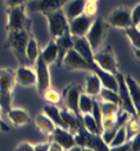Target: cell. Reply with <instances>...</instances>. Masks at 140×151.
<instances>
[{
    "mask_svg": "<svg viewBox=\"0 0 140 151\" xmlns=\"http://www.w3.org/2000/svg\"><path fill=\"white\" fill-rule=\"evenodd\" d=\"M42 15L46 17L48 23V31L51 40H56L64 34L70 33L69 31V19L64 14L63 9H57L54 12H48Z\"/></svg>",
    "mask_w": 140,
    "mask_h": 151,
    "instance_id": "cell-3",
    "label": "cell"
},
{
    "mask_svg": "<svg viewBox=\"0 0 140 151\" xmlns=\"http://www.w3.org/2000/svg\"><path fill=\"white\" fill-rule=\"evenodd\" d=\"M93 18L88 17L84 14L75 17L74 19H72L69 22V31L72 37L75 38H82L86 37L87 32L89 31L91 24H92Z\"/></svg>",
    "mask_w": 140,
    "mask_h": 151,
    "instance_id": "cell-12",
    "label": "cell"
},
{
    "mask_svg": "<svg viewBox=\"0 0 140 151\" xmlns=\"http://www.w3.org/2000/svg\"><path fill=\"white\" fill-rule=\"evenodd\" d=\"M106 23L108 24V26L121 29V30H124L126 27L131 26L130 9L124 6L113 9V12L108 15Z\"/></svg>",
    "mask_w": 140,
    "mask_h": 151,
    "instance_id": "cell-9",
    "label": "cell"
},
{
    "mask_svg": "<svg viewBox=\"0 0 140 151\" xmlns=\"http://www.w3.org/2000/svg\"><path fill=\"white\" fill-rule=\"evenodd\" d=\"M97 12H98L97 2H95V1H87L86 5H84V9H83V14L88 16V17L95 18L96 15H97Z\"/></svg>",
    "mask_w": 140,
    "mask_h": 151,
    "instance_id": "cell-38",
    "label": "cell"
},
{
    "mask_svg": "<svg viewBox=\"0 0 140 151\" xmlns=\"http://www.w3.org/2000/svg\"><path fill=\"white\" fill-rule=\"evenodd\" d=\"M39 42L32 34H30L26 47H25V57H26V60H27V65H34V63L39 58Z\"/></svg>",
    "mask_w": 140,
    "mask_h": 151,
    "instance_id": "cell-23",
    "label": "cell"
},
{
    "mask_svg": "<svg viewBox=\"0 0 140 151\" xmlns=\"http://www.w3.org/2000/svg\"><path fill=\"white\" fill-rule=\"evenodd\" d=\"M7 117L16 127H21L30 123V115L23 108H12L7 114Z\"/></svg>",
    "mask_w": 140,
    "mask_h": 151,
    "instance_id": "cell-21",
    "label": "cell"
},
{
    "mask_svg": "<svg viewBox=\"0 0 140 151\" xmlns=\"http://www.w3.org/2000/svg\"><path fill=\"white\" fill-rule=\"evenodd\" d=\"M93 63L100 67L101 69L108 72L110 74L118 73V64L116 60V56L110 45H106L105 48L99 49L97 52L93 53Z\"/></svg>",
    "mask_w": 140,
    "mask_h": 151,
    "instance_id": "cell-5",
    "label": "cell"
},
{
    "mask_svg": "<svg viewBox=\"0 0 140 151\" xmlns=\"http://www.w3.org/2000/svg\"><path fill=\"white\" fill-rule=\"evenodd\" d=\"M86 2L87 0H69L64 5V7L62 9L66 16V18L69 19V22L83 14Z\"/></svg>",
    "mask_w": 140,
    "mask_h": 151,
    "instance_id": "cell-18",
    "label": "cell"
},
{
    "mask_svg": "<svg viewBox=\"0 0 140 151\" xmlns=\"http://www.w3.org/2000/svg\"><path fill=\"white\" fill-rule=\"evenodd\" d=\"M40 58L46 63L47 65H51L57 61L58 57V50H57V45L54 40L50 39V41L48 42V45L40 51Z\"/></svg>",
    "mask_w": 140,
    "mask_h": 151,
    "instance_id": "cell-27",
    "label": "cell"
},
{
    "mask_svg": "<svg viewBox=\"0 0 140 151\" xmlns=\"http://www.w3.org/2000/svg\"><path fill=\"white\" fill-rule=\"evenodd\" d=\"M139 50L140 49H133V52H134V56H136V58L139 60Z\"/></svg>",
    "mask_w": 140,
    "mask_h": 151,
    "instance_id": "cell-48",
    "label": "cell"
},
{
    "mask_svg": "<svg viewBox=\"0 0 140 151\" xmlns=\"http://www.w3.org/2000/svg\"><path fill=\"white\" fill-rule=\"evenodd\" d=\"M42 113L46 114L47 116L50 118V121L55 124V126L61 127V129H65L69 131L67 126L65 125V123L63 121L62 116H61V109L56 105H51V104H47L42 107Z\"/></svg>",
    "mask_w": 140,
    "mask_h": 151,
    "instance_id": "cell-22",
    "label": "cell"
},
{
    "mask_svg": "<svg viewBox=\"0 0 140 151\" xmlns=\"http://www.w3.org/2000/svg\"><path fill=\"white\" fill-rule=\"evenodd\" d=\"M124 34L131 42L133 49H140V30L139 26H129L124 29Z\"/></svg>",
    "mask_w": 140,
    "mask_h": 151,
    "instance_id": "cell-30",
    "label": "cell"
},
{
    "mask_svg": "<svg viewBox=\"0 0 140 151\" xmlns=\"http://www.w3.org/2000/svg\"><path fill=\"white\" fill-rule=\"evenodd\" d=\"M82 151H95L92 149V148H87V147H84V148H82Z\"/></svg>",
    "mask_w": 140,
    "mask_h": 151,
    "instance_id": "cell-49",
    "label": "cell"
},
{
    "mask_svg": "<svg viewBox=\"0 0 140 151\" xmlns=\"http://www.w3.org/2000/svg\"><path fill=\"white\" fill-rule=\"evenodd\" d=\"M0 122H4V119L1 118V115H0Z\"/></svg>",
    "mask_w": 140,
    "mask_h": 151,
    "instance_id": "cell-51",
    "label": "cell"
},
{
    "mask_svg": "<svg viewBox=\"0 0 140 151\" xmlns=\"http://www.w3.org/2000/svg\"><path fill=\"white\" fill-rule=\"evenodd\" d=\"M131 26H139L140 23V4L138 2L132 9H130Z\"/></svg>",
    "mask_w": 140,
    "mask_h": 151,
    "instance_id": "cell-39",
    "label": "cell"
},
{
    "mask_svg": "<svg viewBox=\"0 0 140 151\" xmlns=\"http://www.w3.org/2000/svg\"><path fill=\"white\" fill-rule=\"evenodd\" d=\"M91 72H93L96 75L98 76L102 88H106V89H109V90L113 91H117V81L114 74H110L108 72L101 69L95 63L91 64Z\"/></svg>",
    "mask_w": 140,
    "mask_h": 151,
    "instance_id": "cell-15",
    "label": "cell"
},
{
    "mask_svg": "<svg viewBox=\"0 0 140 151\" xmlns=\"http://www.w3.org/2000/svg\"><path fill=\"white\" fill-rule=\"evenodd\" d=\"M62 66L67 70H87L91 72V66L87 63L73 48L66 52L64 59L62 61Z\"/></svg>",
    "mask_w": 140,
    "mask_h": 151,
    "instance_id": "cell-10",
    "label": "cell"
},
{
    "mask_svg": "<svg viewBox=\"0 0 140 151\" xmlns=\"http://www.w3.org/2000/svg\"><path fill=\"white\" fill-rule=\"evenodd\" d=\"M81 92H82L81 85H79V84H71V85H69L64 90L62 94V97L65 98L66 108L70 109L71 111H73L80 118H82V115L79 111V97H80Z\"/></svg>",
    "mask_w": 140,
    "mask_h": 151,
    "instance_id": "cell-11",
    "label": "cell"
},
{
    "mask_svg": "<svg viewBox=\"0 0 140 151\" xmlns=\"http://www.w3.org/2000/svg\"><path fill=\"white\" fill-rule=\"evenodd\" d=\"M35 65V76H37V91L40 96L45 93V91L48 90L51 85V77L49 73V65H47L41 58H38L34 63Z\"/></svg>",
    "mask_w": 140,
    "mask_h": 151,
    "instance_id": "cell-7",
    "label": "cell"
},
{
    "mask_svg": "<svg viewBox=\"0 0 140 151\" xmlns=\"http://www.w3.org/2000/svg\"><path fill=\"white\" fill-rule=\"evenodd\" d=\"M128 141V136H126V129H125V125L120 126L116 129L115 134L113 136L110 143L108 144V147H116V145H121V144L125 143Z\"/></svg>",
    "mask_w": 140,
    "mask_h": 151,
    "instance_id": "cell-36",
    "label": "cell"
},
{
    "mask_svg": "<svg viewBox=\"0 0 140 151\" xmlns=\"http://www.w3.org/2000/svg\"><path fill=\"white\" fill-rule=\"evenodd\" d=\"M73 136H74V142L76 145H80V147H87V148H92L93 144V140H95V135L89 133L87 129H84V127L81 125L74 133H73Z\"/></svg>",
    "mask_w": 140,
    "mask_h": 151,
    "instance_id": "cell-26",
    "label": "cell"
},
{
    "mask_svg": "<svg viewBox=\"0 0 140 151\" xmlns=\"http://www.w3.org/2000/svg\"><path fill=\"white\" fill-rule=\"evenodd\" d=\"M15 151H33V144L30 142H21L17 144Z\"/></svg>",
    "mask_w": 140,
    "mask_h": 151,
    "instance_id": "cell-42",
    "label": "cell"
},
{
    "mask_svg": "<svg viewBox=\"0 0 140 151\" xmlns=\"http://www.w3.org/2000/svg\"><path fill=\"white\" fill-rule=\"evenodd\" d=\"M13 108V92H0V111L7 115Z\"/></svg>",
    "mask_w": 140,
    "mask_h": 151,
    "instance_id": "cell-33",
    "label": "cell"
},
{
    "mask_svg": "<svg viewBox=\"0 0 140 151\" xmlns=\"http://www.w3.org/2000/svg\"><path fill=\"white\" fill-rule=\"evenodd\" d=\"M99 101H106V102H112V104H115L120 106V98H118V94H117L116 91L109 90L106 88H101L100 92H99Z\"/></svg>",
    "mask_w": 140,
    "mask_h": 151,
    "instance_id": "cell-34",
    "label": "cell"
},
{
    "mask_svg": "<svg viewBox=\"0 0 140 151\" xmlns=\"http://www.w3.org/2000/svg\"><path fill=\"white\" fill-rule=\"evenodd\" d=\"M15 85V70L8 67L0 68V92H13Z\"/></svg>",
    "mask_w": 140,
    "mask_h": 151,
    "instance_id": "cell-17",
    "label": "cell"
},
{
    "mask_svg": "<svg viewBox=\"0 0 140 151\" xmlns=\"http://www.w3.org/2000/svg\"><path fill=\"white\" fill-rule=\"evenodd\" d=\"M101 88L102 86H101V83L99 78H98V76L96 75L93 72H90V74H88L86 77L84 93L89 94L92 98H96V97H98Z\"/></svg>",
    "mask_w": 140,
    "mask_h": 151,
    "instance_id": "cell-25",
    "label": "cell"
},
{
    "mask_svg": "<svg viewBox=\"0 0 140 151\" xmlns=\"http://www.w3.org/2000/svg\"><path fill=\"white\" fill-rule=\"evenodd\" d=\"M108 151H130V145H129V142L126 141L125 143L121 144V145L108 147Z\"/></svg>",
    "mask_w": 140,
    "mask_h": 151,
    "instance_id": "cell-43",
    "label": "cell"
},
{
    "mask_svg": "<svg viewBox=\"0 0 140 151\" xmlns=\"http://www.w3.org/2000/svg\"><path fill=\"white\" fill-rule=\"evenodd\" d=\"M72 43H73L72 48L91 66V64H93V52L86 38L84 37L82 38L72 37Z\"/></svg>",
    "mask_w": 140,
    "mask_h": 151,
    "instance_id": "cell-14",
    "label": "cell"
},
{
    "mask_svg": "<svg viewBox=\"0 0 140 151\" xmlns=\"http://www.w3.org/2000/svg\"><path fill=\"white\" fill-rule=\"evenodd\" d=\"M35 125L39 129V131L46 136H51L54 133L55 124L50 121V118L47 116L46 114L40 113L35 117Z\"/></svg>",
    "mask_w": 140,
    "mask_h": 151,
    "instance_id": "cell-28",
    "label": "cell"
},
{
    "mask_svg": "<svg viewBox=\"0 0 140 151\" xmlns=\"http://www.w3.org/2000/svg\"><path fill=\"white\" fill-rule=\"evenodd\" d=\"M129 145H130V151H140V134L137 133L133 136H131L129 140Z\"/></svg>",
    "mask_w": 140,
    "mask_h": 151,
    "instance_id": "cell-40",
    "label": "cell"
},
{
    "mask_svg": "<svg viewBox=\"0 0 140 151\" xmlns=\"http://www.w3.org/2000/svg\"><path fill=\"white\" fill-rule=\"evenodd\" d=\"M125 129H126V136L128 140L133 136L134 134L139 133L140 131V123H139V116H131L129 121L125 124Z\"/></svg>",
    "mask_w": 140,
    "mask_h": 151,
    "instance_id": "cell-35",
    "label": "cell"
},
{
    "mask_svg": "<svg viewBox=\"0 0 140 151\" xmlns=\"http://www.w3.org/2000/svg\"><path fill=\"white\" fill-rule=\"evenodd\" d=\"M61 116H62L65 125L67 126V129H69V131H70L72 134L82 125L81 118L78 117L73 111H71L70 109H67L66 107L61 109Z\"/></svg>",
    "mask_w": 140,
    "mask_h": 151,
    "instance_id": "cell-24",
    "label": "cell"
},
{
    "mask_svg": "<svg viewBox=\"0 0 140 151\" xmlns=\"http://www.w3.org/2000/svg\"><path fill=\"white\" fill-rule=\"evenodd\" d=\"M67 1L69 0H31L25 4V8L26 12L45 14L48 12L62 9Z\"/></svg>",
    "mask_w": 140,
    "mask_h": 151,
    "instance_id": "cell-8",
    "label": "cell"
},
{
    "mask_svg": "<svg viewBox=\"0 0 140 151\" xmlns=\"http://www.w3.org/2000/svg\"><path fill=\"white\" fill-rule=\"evenodd\" d=\"M48 148H49V142L33 144V151H48Z\"/></svg>",
    "mask_w": 140,
    "mask_h": 151,
    "instance_id": "cell-44",
    "label": "cell"
},
{
    "mask_svg": "<svg viewBox=\"0 0 140 151\" xmlns=\"http://www.w3.org/2000/svg\"><path fill=\"white\" fill-rule=\"evenodd\" d=\"M54 41L57 45V50H58V57H57L56 64H57L58 67H61L65 55H66V52L70 50L71 48H72V45H73V43H72V35H71L70 33H67V34H64L62 37L57 38Z\"/></svg>",
    "mask_w": 140,
    "mask_h": 151,
    "instance_id": "cell-20",
    "label": "cell"
},
{
    "mask_svg": "<svg viewBox=\"0 0 140 151\" xmlns=\"http://www.w3.org/2000/svg\"><path fill=\"white\" fill-rule=\"evenodd\" d=\"M99 106H100L102 121H113V119H115L117 113H118V110L121 108V106H118V105L112 104V102H106V101H99Z\"/></svg>",
    "mask_w": 140,
    "mask_h": 151,
    "instance_id": "cell-29",
    "label": "cell"
},
{
    "mask_svg": "<svg viewBox=\"0 0 140 151\" xmlns=\"http://www.w3.org/2000/svg\"><path fill=\"white\" fill-rule=\"evenodd\" d=\"M42 98L46 100L48 104H51V105H58L62 100V93L58 92L55 89L49 88L48 90L45 91V93L42 94Z\"/></svg>",
    "mask_w": 140,
    "mask_h": 151,
    "instance_id": "cell-37",
    "label": "cell"
},
{
    "mask_svg": "<svg viewBox=\"0 0 140 151\" xmlns=\"http://www.w3.org/2000/svg\"><path fill=\"white\" fill-rule=\"evenodd\" d=\"M48 151H65L63 149L62 147L59 145V144L57 143V142H49V148H48Z\"/></svg>",
    "mask_w": 140,
    "mask_h": 151,
    "instance_id": "cell-45",
    "label": "cell"
},
{
    "mask_svg": "<svg viewBox=\"0 0 140 151\" xmlns=\"http://www.w3.org/2000/svg\"><path fill=\"white\" fill-rule=\"evenodd\" d=\"M53 137H54V141L57 142L62 147L64 150H69L71 147L75 145L74 142V136L71 133L70 131L65 129H61V127H55L54 133H53Z\"/></svg>",
    "mask_w": 140,
    "mask_h": 151,
    "instance_id": "cell-16",
    "label": "cell"
},
{
    "mask_svg": "<svg viewBox=\"0 0 140 151\" xmlns=\"http://www.w3.org/2000/svg\"><path fill=\"white\" fill-rule=\"evenodd\" d=\"M7 32L16 30H31V21L26 16L25 5L7 8Z\"/></svg>",
    "mask_w": 140,
    "mask_h": 151,
    "instance_id": "cell-4",
    "label": "cell"
},
{
    "mask_svg": "<svg viewBox=\"0 0 140 151\" xmlns=\"http://www.w3.org/2000/svg\"><path fill=\"white\" fill-rule=\"evenodd\" d=\"M30 34H31L30 30H16L7 32L5 48L9 49L13 52L19 65L29 66L26 57H25V47H26Z\"/></svg>",
    "mask_w": 140,
    "mask_h": 151,
    "instance_id": "cell-1",
    "label": "cell"
},
{
    "mask_svg": "<svg viewBox=\"0 0 140 151\" xmlns=\"http://www.w3.org/2000/svg\"><path fill=\"white\" fill-rule=\"evenodd\" d=\"M9 129H10L9 126H8L5 122H0V131H2V132H9Z\"/></svg>",
    "mask_w": 140,
    "mask_h": 151,
    "instance_id": "cell-46",
    "label": "cell"
},
{
    "mask_svg": "<svg viewBox=\"0 0 140 151\" xmlns=\"http://www.w3.org/2000/svg\"><path fill=\"white\" fill-rule=\"evenodd\" d=\"M124 82L126 84V88L129 91L130 98L132 101L134 109L137 110V113L139 114L140 111V86L138 81H136L131 75H124Z\"/></svg>",
    "mask_w": 140,
    "mask_h": 151,
    "instance_id": "cell-19",
    "label": "cell"
},
{
    "mask_svg": "<svg viewBox=\"0 0 140 151\" xmlns=\"http://www.w3.org/2000/svg\"><path fill=\"white\" fill-rule=\"evenodd\" d=\"M81 123L84 129H87L89 133H91L93 135H99V129L97 126V123L91 114H83L81 118Z\"/></svg>",
    "mask_w": 140,
    "mask_h": 151,
    "instance_id": "cell-32",
    "label": "cell"
},
{
    "mask_svg": "<svg viewBox=\"0 0 140 151\" xmlns=\"http://www.w3.org/2000/svg\"><path fill=\"white\" fill-rule=\"evenodd\" d=\"M87 1H95V2H97L98 0H87Z\"/></svg>",
    "mask_w": 140,
    "mask_h": 151,
    "instance_id": "cell-50",
    "label": "cell"
},
{
    "mask_svg": "<svg viewBox=\"0 0 140 151\" xmlns=\"http://www.w3.org/2000/svg\"><path fill=\"white\" fill-rule=\"evenodd\" d=\"M107 33H108V24L106 23V21L101 16L95 17L90 29L84 37L93 53L100 49L104 41L106 40Z\"/></svg>",
    "mask_w": 140,
    "mask_h": 151,
    "instance_id": "cell-2",
    "label": "cell"
},
{
    "mask_svg": "<svg viewBox=\"0 0 140 151\" xmlns=\"http://www.w3.org/2000/svg\"><path fill=\"white\" fill-rule=\"evenodd\" d=\"M93 98L90 97L89 94H87L84 92H81L80 97H79V111L81 115L83 114H90L92 109Z\"/></svg>",
    "mask_w": 140,
    "mask_h": 151,
    "instance_id": "cell-31",
    "label": "cell"
},
{
    "mask_svg": "<svg viewBox=\"0 0 140 151\" xmlns=\"http://www.w3.org/2000/svg\"><path fill=\"white\" fill-rule=\"evenodd\" d=\"M117 81V94H118V98H120V106L121 108L125 110L128 114H130L131 116H139V114L137 113V110L134 109L131 98H130V94H129V91L126 88V84L124 82V75L122 73H117L115 74Z\"/></svg>",
    "mask_w": 140,
    "mask_h": 151,
    "instance_id": "cell-6",
    "label": "cell"
},
{
    "mask_svg": "<svg viewBox=\"0 0 140 151\" xmlns=\"http://www.w3.org/2000/svg\"><path fill=\"white\" fill-rule=\"evenodd\" d=\"M26 2H27V0H5V4H6V7L7 8L23 6Z\"/></svg>",
    "mask_w": 140,
    "mask_h": 151,
    "instance_id": "cell-41",
    "label": "cell"
},
{
    "mask_svg": "<svg viewBox=\"0 0 140 151\" xmlns=\"http://www.w3.org/2000/svg\"><path fill=\"white\" fill-rule=\"evenodd\" d=\"M15 81L16 84H19L25 88L35 86L37 83V76L35 70L26 65H19V67L15 70Z\"/></svg>",
    "mask_w": 140,
    "mask_h": 151,
    "instance_id": "cell-13",
    "label": "cell"
},
{
    "mask_svg": "<svg viewBox=\"0 0 140 151\" xmlns=\"http://www.w3.org/2000/svg\"><path fill=\"white\" fill-rule=\"evenodd\" d=\"M82 148L83 147H80V145H73V147H71L69 150H66V151H82Z\"/></svg>",
    "mask_w": 140,
    "mask_h": 151,
    "instance_id": "cell-47",
    "label": "cell"
}]
</instances>
